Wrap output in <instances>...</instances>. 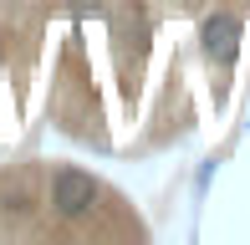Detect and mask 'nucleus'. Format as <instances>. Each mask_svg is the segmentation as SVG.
<instances>
[{
  "instance_id": "3",
  "label": "nucleus",
  "mask_w": 250,
  "mask_h": 245,
  "mask_svg": "<svg viewBox=\"0 0 250 245\" xmlns=\"http://www.w3.org/2000/svg\"><path fill=\"white\" fill-rule=\"evenodd\" d=\"M214 169H220V159H204V163H199V184H194L199 194H204V189H209V179H214Z\"/></svg>"
},
{
  "instance_id": "1",
  "label": "nucleus",
  "mask_w": 250,
  "mask_h": 245,
  "mask_svg": "<svg viewBox=\"0 0 250 245\" xmlns=\"http://www.w3.org/2000/svg\"><path fill=\"white\" fill-rule=\"evenodd\" d=\"M107 194L102 179H92L87 169H72V163H56L46 174V204L62 225H77V220H92L97 215V199Z\"/></svg>"
},
{
  "instance_id": "2",
  "label": "nucleus",
  "mask_w": 250,
  "mask_h": 245,
  "mask_svg": "<svg viewBox=\"0 0 250 245\" xmlns=\"http://www.w3.org/2000/svg\"><path fill=\"white\" fill-rule=\"evenodd\" d=\"M240 36H245V20L235 16V10H214V16H204V26H199V46H204V57L214 66H230L240 57Z\"/></svg>"
}]
</instances>
